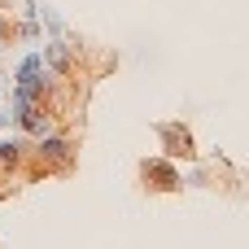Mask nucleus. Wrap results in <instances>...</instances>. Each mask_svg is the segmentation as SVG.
Returning a JSON list of instances; mask_svg holds the SVG:
<instances>
[{
    "mask_svg": "<svg viewBox=\"0 0 249 249\" xmlns=\"http://www.w3.org/2000/svg\"><path fill=\"white\" fill-rule=\"evenodd\" d=\"M44 70H48V66H44V53H39V48H31V53L18 61V74H13V83H31V79H39Z\"/></svg>",
    "mask_w": 249,
    "mask_h": 249,
    "instance_id": "6",
    "label": "nucleus"
},
{
    "mask_svg": "<svg viewBox=\"0 0 249 249\" xmlns=\"http://www.w3.org/2000/svg\"><path fill=\"white\" fill-rule=\"evenodd\" d=\"M0 39H9V22H4V9H0Z\"/></svg>",
    "mask_w": 249,
    "mask_h": 249,
    "instance_id": "7",
    "label": "nucleus"
},
{
    "mask_svg": "<svg viewBox=\"0 0 249 249\" xmlns=\"http://www.w3.org/2000/svg\"><path fill=\"white\" fill-rule=\"evenodd\" d=\"M31 158H39L44 171H70V162H74V140H70V136H57V131H44V136H35Z\"/></svg>",
    "mask_w": 249,
    "mask_h": 249,
    "instance_id": "1",
    "label": "nucleus"
},
{
    "mask_svg": "<svg viewBox=\"0 0 249 249\" xmlns=\"http://www.w3.org/2000/svg\"><path fill=\"white\" fill-rule=\"evenodd\" d=\"M31 158V140L18 131V136H0V166H22Z\"/></svg>",
    "mask_w": 249,
    "mask_h": 249,
    "instance_id": "5",
    "label": "nucleus"
},
{
    "mask_svg": "<svg viewBox=\"0 0 249 249\" xmlns=\"http://www.w3.org/2000/svg\"><path fill=\"white\" fill-rule=\"evenodd\" d=\"M44 66H48L53 74L70 79V74H74V44H70V39H61V35H57V39H48V44H44Z\"/></svg>",
    "mask_w": 249,
    "mask_h": 249,
    "instance_id": "4",
    "label": "nucleus"
},
{
    "mask_svg": "<svg viewBox=\"0 0 249 249\" xmlns=\"http://www.w3.org/2000/svg\"><path fill=\"white\" fill-rule=\"evenodd\" d=\"M140 179L153 193H179L184 188V175H179V166L171 158H144L140 162Z\"/></svg>",
    "mask_w": 249,
    "mask_h": 249,
    "instance_id": "3",
    "label": "nucleus"
},
{
    "mask_svg": "<svg viewBox=\"0 0 249 249\" xmlns=\"http://www.w3.org/2000/svg\"><path fill=\"white\" fill-rule=\"evenodd\" d=\"M158 140H162V158L171 162H197V140L184 123H158Z\"/></svg>",
    "mask_w": 249,
    "mask_h": 249,
    "instance_id": "2",
    "label": "nucleus"
}]
</instances>
